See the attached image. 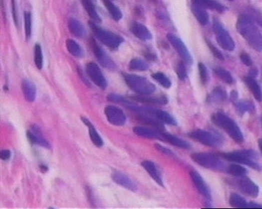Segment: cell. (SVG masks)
<instances>
[{
    "label": "cell",
    "mask_w": 262,
    "mask_h": 209,
    "mask_svg": "<svg viewBox=\"0 0 262 209\" xmlns=\"http://www.w3.org/2000/svg\"><path fill=\"white\" fill-rule=\"evenodd\" d=\"M227 172L235 177H242L247 172L246 168L239 164H233L227 166Z\"/></svg>",
    "instance_id": "74e56055"
},
{
    "label": "cell",
    "mask_w": 262,
    "mask_h": 209,
    "mask_svg": "<svg viewBox=\"0 0 262 209\" xmlns=\"http://www.w3.org/2000/svg\"><path fill=\"white\" fill-rule=\"evenodd\" d=\"M238 187L240 191L246 196L252 198L258 197L260 194V188L257 184L248 177H243L238 182Z\"/></svg>",
    "instance_id": "5bb4252c"
},
{
    "label": "cell",
    "mask_w": 262,
    "mask_h": 209,
    "mask_svg": "<svg viewBox=\"0 0 262 209\" xmlns=\"http://www.w3.org/2000/svg\"><path fill=\"white\" fill-rule=\"evenodd\" d=\"M32 130L27 131V137H28V141L31 144L34 145H37L39 146L43 147V148L50 149L51 145L49 143L48 141L47 140L39 130V128L36 127V126H34L32 127Z\"/></svg>",
    "instance_id": "9a60e30c"
},
{
    "label": "cell",
    "mask_w": 262,
    "mask_h": 209,
    "mask_svg": "<svg viewBox=\"0 0 262 209\" xmlns=\"http://www.w3.org/2000/svg\"><path fill=\"white\" fill-rule=\"evenodd\" d=\"M134 101L141 104H168V98L164 96H152L151 95H138L132 96Z\"/></svg>",
    "instance_id": "ac0fdd59"
},
{
    "label": "cell",
    "mask_w": 262,
    "mask_h": 209,
    "mask_svg": "<svg viewBox=\"0 0 262 209\" xmlns=\"http://www.w3.org/2000/svg\"><path fill=\"white\" fill-rule=\"evenodd\" d=\"M190 177L192 182H193L194 185L196 187L197 190L198 192L203 196V197L206 198L207 200H211V193L210 191L209 187L206 185V183H205L204 180H203V177L200 175L199 173L198 172H192L190 173Z\"/></svg>",
    "instance_id": "2e32d148"
},
{
    "label": "cell",
    "mask_w": 262,
    "mask_h": 209,
    "mask_svg": "<svg viewBox=\"0 0 262 209\" xmlns=\"http://www.w3.org/2000/svg\"><path fill=\"white\" fill-rule=\"evenodd\" d=\"M41 171H43V172H47V166L44 165L40 166Z\"/></svg>",
    "instance_id": "db71d44e"
},
{
    "label": "cell",
    "mask_w": 262,
    "mask_h": 209,
    "mask_svg": "<svg viewBox=\"0 0 262 209\" xmlns=\"http://www.w3.org/2000/svg\"><path fill=\"white\" fill-rule=\"evenodd\" d=\"M25 35L26 40L31 37V28H32V20H31V12L26 11L24 12Z\"/></svg>",
    "instance_id": "ab89813d"
},
{
    "label": "cell",
    "mask_w": 262,
    "mask_h": 209,
    "mask_svg": "<svg viewBox=\"0 0 262 209\" xmlns=\"http://www.w3.org/2000/svg\"><path fill=\"white\" fill-rule=\"evenodd\" d=\"M11 153L9 150H2L0 153V157H1V159L6 161V160H8L10 158Z\"/></svg>",
    "instance_id": "c3c4849f"
},
{
    "label": "cell",
    "mask_w": 262,
    "mask_h": 209,
    "mask_svg": "<svg viewBox=\"0 0 262 209\" xmlns=\"http://www.w3.org/2000/svg\"><path fill=\"white\" fill-rule=\"evenodd\" d=\"M249 77H256V76H257V70H256L255 69H252V71H250V74H249Z\"/></svg>",
    "instance_id": "816d5d0a"
},
{
    "label": "cell",
    "mask_w": 262,
    "mask_h": 209,
    "mask_svg": "<svg viewBox=\"0 0 262 209\" xmlns=\"http://www.w3.org/2000/svg\"><path fill=\"white\" fill-rule=\"evenodd\" d=\"M122 77L128 87L138 95H152L156 90L150 81L141 76L123 73Z\"/></svg>",
    "instance_id": "277c9868"
},
{
    "label": "cell",
    "mask_w": 262,
    "mask_h": 209,
    "mask_svg": "<svg viewBox=\"0 0 262 209\" xmlns=\"http://www.w3.org/2000/svg\"><path fill=\"white\" fill-rule=\"evenodd\" d=\"M198 69H199L200 79H201L202 84L206 85L209 80L207 68L203 63H200L198 64Z\"/></svg>",
    "instance_id": "b9f144b4"
},
{
    "label": "cell",
    "mask_w": 262,
    "mask_h": 209,
    "mask_svg": "<svg viewBox=\"0 0 262 209\" xmlns=\"http://www.w3.org/2000/svg\"><path fill=\"white\" fill-rule=\"evenodd\" d=\"M214 72L219 79H222L225 83L228 84V85H232L233 83V78L231 74L223 68H215L214 69Z\"/></svg>",
    "instance_id": "e575fe53"
},
{
    "label": "cell",
    "mask_w": 262,
    "mask_h": 209,
    "mask_svg": "<svg viewBox=\"0 0 262 209\" xmlns=\"http://www.w3.org/2000/svg\"><path fill=\"white\" fill-rule=\"evenodd\" d=\"M66 48L70 54L77 58H82L84 55V52L82 47L74 39H68L66 41Z\"/></svg>",
    "instance_id": "4dcf8cb0"
},
{
    "label": "cell",
    "mask_w": 262,
    "mask_h": 209,
    "mask_svg": "<svg viewBox=\"0 0 262 209\" xmlns=\"http://www.w3.org/2000/svg\"><path fill=\"white\" fill-rule=\"evenodd\" d=\"M104 113L109 123L114 126H123L126 122V115L122 109L117 106H106L104 109Z\"/></svg>",
    "instance_id": "7c38bea8"
},
{
    "label": "cell",
    "mask_w": 262,
    "mask_h": 209,
    "mask_svg": "<svg viewBox=\"0 0 262 209\" xmlns=\"http://www.w3.org/2000/svg\"><path fill=\"white\" fill-rule=\"evenodd\" d=\"M92 1H96V0H92Z\"/></svg>",
    "instance_id": "6f0895ef"
},
{
    "label": "cell",
    "mask_w": 262,
    "mask_h": 209,
    "mask_svg": "<svg viewBox=\"0 0 262 209\" xmlns=\"http://www.w3.org/2000/svg\"><path fill=\"white\" fill-rule=\"evenodd\" d=\"M227 98L226 91L222 87H217L209 95L207 101L210 104H223Z\"/></svg>",
    "instance_id": "cb8c5ba5"
},
{
    "label": "cell",
    "mask_w": 262,
    "mask_h": 209,
    "mask_svg": "<svg viewBox=\"0 0 262 209\" xmlns=\"http://www.w3.org/2000/svg\"><path fill=\"white\" fill-rule=\"evenodd\" d=\"M241 61L244 64L247 66H252L253 65V61H252V58L249 56V54L246 53V52H243L241 54L240 56Z\"/></svg>",
    "instance_id": "f6af8a7d"
},
{
    "label": "cell",
    "mask_w": 262,
    "mask_h": 209,
    "mask_svg": "<svg viewBox=\"0 0 262 209\" xmlns=\"http://www.w3.org/2000/svg\"><path fill=\"white\" fill-rule=\"evenodd\" d=\"M34 61L36 68L39 70L42 69L43 67V54L42 47L39 44L34 45Z\"/></svg>",
    "instance_id": "8d00e7d4"
},
{
    "label": "cell",
    "mask_w": 262,
    "mask_h": 209,
    "mask_svg": "<svg viewBox=\"0 0 262 209\" xmlns=\"http://www.w3.org/2000/svg\"><path fill=\"white\" fill-rule=\"evenodd\" d=\"M89 26L97 39L111 50H117L123 42V38L120 35L114 34L112 31L101 28L93 21L89 22Z\"/></svg>",
    "instance_id": "3957f363"
},
{
    "label": "cell",
    "mask_w": 262,
    "mask_h": 209,
    "mask_svg": "<svg viewBox=\"0 0 262 209\" xmlns=\"http://www.w3.org/2000/svg\"><path fill=\"white\" fill-rule=\"evenodd\" d=\"M85 70H86V73L89 78L91 79L92 82L97 87H100L103 90H105L107 87L106 79L96 63L90 62V63H87Z\"/></svg>",
    "instance_id": "30bf717a"
},
{
    "label": "cell",
    "mask_w": 262,
    "mask_h": 209,
    "mask_svg": "<svg viewBox=\"0 0 262 209\" xmlns=\"http://www.w3.org/2000/svg\"><path fill=\"white\" fill-rule=\"evenodd\" d=\"M112 180L114 183L118 184L120 186L129 190V191L136 192L137 191V185L126 174L120 172H114L112 175Z\"/></svg>",
    "instance_id": "e0dca14e"
},
{
    "label": "cell",
    "mask_w": 262,
    "mask_h": 209,
    "mask_svg": "<svg viewBox=\"0 0 262 209\" xmlns=\"http://www.w3.org/2000/svg\"><path fill=\"white\" fill-rule=\"evenodd\" d=\"M248 208H262V206L256 203H249Z\"/></svg>",
    "instance_id": "f907efd6"
},
{
    "label": "cell",
    "mask_w": 262,
    "mask_h": 209,
    "mask_svg": "<svg viewBox=\"0 0 262 209\" xmlns=\"http://www.w3.org/2000/svg\"><path fill=\"white\" fill-rule=\"evenodd\" d=\"M192 12H193L194 15L196 17L197 20H198V22H199L201 25L206 26L207 23H209V14H208L206 9L199 7V6L192 4Z\"/></svg>",
    "instance_id": "83f0119b"
},
{
    "label": "cell",
    "mask_w": 262,
    "mask_h": 209,
    "mask_svg": "<svg viewBox=\"0 0 262 209\" xmlns=\"http://www.w3.org/2000/svg\"><path fill=\"white\" fill-rule=\"evenodd\" d=\"M245 82H246L248 88L250 90L251 93H252L255 99L259 102H261L262 101V92L261 87L257 83V81L253 77L248 76L245 78Z\"/></svg>",
    "instance_id": "d4e9b609"
},
{
    "label": "cell",
    "mask_w": 262,
    "mask_h": 209,
    "mask_svg": "<svg viewBox=\"0 0 262 209\" xmlns=\"http://www.w3.org/2000/svg\"><path fill=\"white\" fill-rule=\"evenodd\" d=\"M259 148H260L262 153V139H260V140H259Z\"/></svg>",
    "instance_id": "11a10c76"
},
{
    "label": "cell",
    "mask_w": 262,
    "mask_h": 209,
    "mask_svg": "<svg viewBox=\"0 0 262 209\" xmlns=\"http://www.w3.org/2000/svg\"><path fill=\"white\" fill-rule=\"evenodd\" d=\"M228 1H234V0H228Z\"/></svg>",
    "instance_id": "9f6ffc18"
},
{
    "label": "cell",
    "mask_w": 262,
    "mask_h": 209,
    "mask_svg": "<svg viewBox=\"0 0 262 209\" xmlns=\"http://www.w3.org/2000/svg\"><path fill=\"white\" fill-rule=\"evenodd\" d=\"M192 159L198 165L203 166L206 169L211 170L225 172L227 167L225 164L219 159V157L212 153H195L192 155Z\"/></svg>",
    "instance_id": "8992f818"
},
{
    "label": "cell",
    "mask_w": 262,
    "mask_h": 209,
    "mask_svg": "<svg viewBox=\"0 0 262 209\" xmlns=\"http://www.w3.org/2000/svg\"><path fill=\"white\" fill-rule=\"evenodd\" d=\"M133 132L139 137L147 139H158L166 142V132L160 129H152L144 126H136L133 128Z\"/></svg>",
    "instance_id": "4fadbf2b"
},
{
    "label": "cell",
    "mask_w": 262,
    "mask_h": 209,
    "mask_svg": "<svg viewBox=\"0 0 262 209\" xmlns=\"http://www.w3.org/2000/svg\"><path fill=\"white\" fill-rule=\"evenodd\" d=\"M206 43H207L208 46H209V48L211 50V52H212L213 55H214L215 58H217V59L219 61H225V57H224L223 54L221 52L220 50L218 48L215 47L209 40L206 39Z\"/></svg>",
    "instance_id": "7bdbcfd3"
},
{
    "label": "cell",
    "mask_w": 262,
    "mask_h": 209,
    "mask_svg": "<svg viewBox=\"0 0 262 209\" xmlns=\"http://www.w3.org/2000/svg\"><path fill=\"white\" fill-rule=\"evenodd\" d=\"M166 142H169L171 145L178 148L187 149V150L191 148V145L187 141H184V139H180L170 133L166 132Z\"/></svg>",
    "instance_id": "f1b7e54d"
},
{
    "label": "cell",
    "mask_w": 262,
    "mask_h": 209,
    "mask_svg": "<svg viewBox=\"0 0 262 209\" xmlns=\"http://www.w3.org/2000/svg\"><path fill=\"white\" fill-rule=\"evenodd\" d=\"M155 146H156V148L157 150H159V151L161 152V153H164V154L167 155V156L170 157H175L174 153H173V152L171 151V150H169V149L166 148V147L163 146V145H159V144H157V145H155Z\"/></svg>",
    "instance_id": "7dc6e473"
},
{
    "label": "cell",
    "mask_w": 262,
    "mask_h": 209,
    "mask_svg": "<svg viewBox=\"0 0 262 209\" xmlns=\"http://www.w3.org/2000/svg\"><path fill=\"white\" fill-rule=\"evenodd\" d=\"M81 120L85 123V125L88 128L89 135H90V139H91L92 142L96 145L98 148H101L104 145V141L101 138L100 134H98V131H96V128L94 127L90 120L87 119L85 117H81Z\"/></svg>",
    "instance_id": "7402d4cb"
},
{
    "label": "cell",
    "mask_w": 262,
    "mask_h": 209,
    "mask_svg": "<svg viewBox=\"0 0 262 209\" xmlns=\"http://www.w3.org/2000/svg\"><path fill=\"white\" fill-rule=\"evenodd\" d=\"M11 4H12V16H13L14 22H15V24L17 26H18V15H17L15 0H11Z\"/></svg>",
    "instance_id": "bcb514c9"
},
{
    "label": "cell",
    "mask_w": 262,
    "mask_h": 209,
    "mask_svg": "<svg viewBox=\"0 0 262 209\" xmlns=\"http://www.w3.org/2000/svg\"><path fill=\"white\" fill-rule=\"evenodd\" d=\"M145 57L149 60V61H154L157 59L156 55L155 54L151 53L150 52H147L145 54Z\"/></svg>",
    "instance_id": "681fc988"
},
{
    "label": "cell",
    "mask_w": 262,
    "mask_h": 209,
    "mask_svg": "<svg viewBox=\"0 0 262 209\" xmlns=\"http://www.w3.org/2000/svg\"><path fill=\"white\" fill-rule=\"evenodd\" d=\"M130 30L132 34L141 40L148 41L152 38V34L148 28L139 22H133L130 26Z\"/></svg>",
    "instance_id": "d6986e66"
},
{
    "label": "cell",
    "mask_w": 262,
    "mask_h": 209,
    "mask_svg": "<svg viewBox=\"0 0 262 209\" xmlns=\"http://www.w3.org/2000/svg\"><path fill=\"white\" fill-rule=\"evenodd\" d=\"M90 46L91 47L92 51H93L95 56L96 57L98 61L101 63V66H104V68L109 70V71H113V70L116 69V65L114 62L111 59L110 57L98 45L96 41L93 38L90 39Z\"/></svg>",
    "instance_id": "9c48e42d"
},
{
    "label": "cell",
    "mask_w": 262,
    "mask_h": 209,
    "mask_svg": "<svg viewBox=\"0 0 262 209\" xmlns=\"http://www.w3.org/2000/svg\"><path fill=\"white\" fill-rule=\"evenodd\" d=\"M230 204L232 207L236 208H248V204L242 196L236 193H233L230 197Z\"/></svg>",
    "instance_id": "d590c367"
},
{
    "label": "cell",
    "mask_w": 262,
    "mask_h": 209,
    "mask_svg": "<svg viewBox=\"0 0 262 209\" xmlns=\"http://www.w3.org/2000/svg\"><path fill=\"white\" fill-rule=\"evenodd\" d=\"M155 118L158 119L159 121L167 123V124L173 125V126L177 125V122H176V120L175 119L174 117L168 112L164 111V110L157 109Z\"/></svg>",
    "instance_id": "1f68e13d"
},
{
    "label": "cell",
    "mask_w": 262,
    "mask_h": 209,
    "mask_svg": "<svg viewBox=\"0 0 262 209\" xmlns=\"http://www.w3.org/2000/svg\"><path fill=\"white\" fill-rule=\"evenodd\" d=\"M235 105H236V110H238V113L241 115L246 113V112L253 111L255 109L254 104L249 101H237Z\"/></svg>",
    "instance_id": "d6a6232c"
},
{
    "label": "cell",
    "mask_w": 262,
    "mask_h": 209,
    "mask_svg": "<svg viewBox=\"0 0 262 209\" xmlns=\"http://www.w3.org/2000/svg\"><path fill=\"white\" fill-rule=\"evenodd\" d=\"M249 12L251 14V17H252V20H255L257 23H258L260 26L262 27V14L260 13L258 11L256 10V9H251L249 10Z\"/></svg>",
    "instance_id": "ee69618b"
},
{
    "label": "cell",
    "mask_w": 262,
    "mask_h": 209,
    "mask_svg": "<svg viewBox=\"0 0 262 209\" xmlns=\"http://www.w3.org/2000/svg\"><path fill=\"white\" fill-rule=\"evenodd\" d=\"M192 4L199 6L204 9H212L219 12H224L227 8L217 0H192Z\"/></svg>",
    "instance_id": "ffe728a7"
},
{
    "label": "cell",
    "mask_w": 262,
    "mask_h": 209,
    "mask_svg": "<svg viewBox=\"0 0 262 209\" xmlns=\"http://www.w3.org/2000/svg\"><path fill=\"white\" fill-rule=\"evenodd\" d=\"M21 87L22 91H23V95H24L25 99L28 102H34L36 96V88L34 84L31 81L24 79L22 82Z\"/></svg>",
    "instance_id": "603a6c76"
},
{
    "label": "cell",
    "mask_w": 262,
    "mask_h": 209,
    "mask_svg": "<svg viewBox=\"0 0 262 209\" xmlns=\"http://www.w3.org/2000/svg\"><path fill=\"white\" fill-rule=\"evenodd\" d=\"M231 99L233 100V101H236L237 99H238V94H237V93L236 91H233L231 93Z\"/></svg>",
    "instance_id": "f5cc1de1"
},
{
    "label": "cell",
    "mask_w": 262,
    "mask_h": 209,
    "mask_svg": "<svg viewBox=\"0 0 262 209\" xmlns=\"http://www.w3.org/2000/svg\"></svg>",
    "instance_id": "680465c9"
},
{
    "label": "cell",
    "mask_w": 262,
    "mask_h": 209,
    "mask_svg": "<svg viewBox=\"0 0 262 209\" xmlns=\"http://www.w3.org/2000/svg\"><path fill=\"white\" fill-rule=\"evenodd\" d=\"M152 78L158 82L161 86L165 87V88L169 89L170 87H171V85H172L171 80H170L163 73H155V74H152Z\"/></svg>",
    "instance_id": "f35d334b"
},
{
    "label": "cell",
    "mask_w": 262,
    "mask_h": 209,
    "mask_svg": "<svg viewBox=\"0 0 262 209\" xmlns=\"http://www.w3.org/2000/svg\"><path fill=\"white\" fill-rule=\"evenodd\" d=\"M211 120L216 126L223 129L237 143L241 144L244 142V134L241 128L226 114L217 112L212 115Z\"/></svg>",
    "instance_id": "7a4b0ae2"
},
{
    "label": "cell",
    "mask_w": 262,
    "mask_h": 209,
    "mask_svg": "<svg viewBox=\"0 0 262 209\" xmlns=\"http://www.w3.org/2000/svg\"><path fill=\"white\" fill-rule=\"evenodd\" d=\"M189 137L203 145L211 148H220L223 145L224 139L219 134L203 129H195L189 133Z\"/></svg>",
    "instance_id": "52a82bcc"
},
{
    "label": "cell",
    "mask_w": 262,
    "mask_h": 209,
    "mask_svg": "<svg viewBox=\"0 0 262 209\" xmlns=\"http://www.w3.org/2000/svg\"><path fill=\"white\" fill-rule=\"evenodd\" d=\"M257 156V153L253 150H240V151L221 153V157L227 161L244 164L256 170H260L261 167L256 161Z\"/></svg>",
    "instance_id": "5b68a950"
},
{
    "label": "cell",
    "mask_w": 262,
    "mask_h": 209,
    "mask_svg": "<svg viewBox=\"0 0 262 209\" xmlns=\"http://www.w3.org/2000/svg\"><path fill=\"white\" fill-rule=\"evenodd\" d=\"M70 32L76 37L81 38L85 35V28L77 19L71 17L68 21Z\"/></svg>",
    "instance_id": "484cf974"
},
{
    "label": "cell",
    "mask_w": 262,
    "mask_h": 209,
    "mask_svg": "<svg viewBox=\"0 0 262 209\" xmlns=\"http://www.w3.org/2000/svg\"><path fill=\"white\" fill-rule=\"evenodd\" d=\"M104 6L107 9L108 12L112 15V18L116 21L121 20L122 14L121 10L111 0H103Z\"/></svg>",
    "instance_id": "f546056e"
},
{
    "label": "cell",
    "mask_w": 262,
    "mask_h": 209,
    "mask_svg": "<svg viewBox=\"0 0 262 209\" xmlns=\"http://www.w3.org/2000/svg\"><path fill=\"white\" fill-rule=\"evenodd\" d=\"M167 38H168V40L169 41L171 45L174 47L175 50L180 55L182 61L184 63H187V64L191 65L192 62H193L191 55H190V52H189L188 49L187 48L185 44L182 42V39L173 34H168Z\"/></svg>",
    "instance_id": "8fae6325"
},
{
    "label": "cell",
    "mask_w": 262,
    "mask_h": 209,
    "mask_svg": "<svg viewBox=\"0 0 262 209\" xmlns=\"http://www.w3.org/2000/svg\"><path fill=\"white\" fill-rule=\"evenodd\" d=\"M237 29L248 44L258 52H262V34L252 17L246 14L238 17Z\"/></svg>",
    "instance_id": "6da1fadb"
},
{
    "label": "cell",
    "mask_w": 262,
    "mask_h": 209,
    "mask_svg": "<svg viewBox=\"0 0 262 209\" xmlns=\"http://www.w3.org/2000/svg\"><path fill=\"white\" fill-rule=\"evenodd\" d=\"M82 5L86 11L87 13L88 14L90 18L93 20V21L96 23H101V18L100 15L97 12L96 7H94L93 1L92 0H81Z\"/></svg>",
    "instance_id": "4316f807"
},
{
    "label": "cell",
    "mask_w": 262,
    "mask_h": 209,
    "mask_svg": "<svg viewBox=\"0 0 262 209\" xmlns=\"http://www.w3.org/2000/svg\"><path fill=\"white\" fill-rule=\"evenodd\" d=\"M213 28L219 45L226 51L233 52L236 49V43L228 31L217 19H214Z\"/></svg>",
    "instance_id": "ba28073f"
},
{
    "label": "cell",
    "mask_w": 262,
    "mask_h": 209,
    "mask_svg": "<svg viewBox=\"0 0 262 209\" xmlns=\"http://www.w3.org/2000/svg\"><path fill=\"white\" fill-rule=\"evenodd\" d=\"M176 72L178 77H179L180 80H185L187 77V70H186L185 65H184V62H178L176 66Z\"/></svg>",
    "instance_id": "60d3db41"
},
{
    "label": "cell",
    "mask_w": 262,
    "mask_h": 209,
    "mask_svg": "<svg viewBox=\"0 0 262 209\" xmlns=\"http://www.w3.org/2000/svg\"><path fill=\"white\" fill-rule=\"evenodd\" d=\"M141 166L148 172L149 176H150L159 185H160L161 187L164 186L163 177H162L161 174H160V171H159L157 166L155 165V163L150 161H143V162L141 163Z\"/></svg>",
    "instance_id": "44dd1931"
},
{
    "label": "cell",
    "mask_w": 262,
    "mask_h": 209,
    "mask_svg": "<svg viewBox=\"0 0 262 209\" xmlns=\"http://www.w3.org/2000/svg\"><path fill=\"white\" fill-rule=\"evenodd\" d=\"M129 69L132 71H147L149 69L148 63L140 58H134L130 62Z\"/></svg>",
    "instance_id": "836d02e7"
}]
</instances>
